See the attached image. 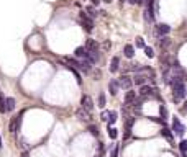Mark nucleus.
Returning <instances> with one entry per match:
<instances>
[{
    "label": "nucleus",
    "instance_id": "f257e3e1",
    "mask_svg": "<svg viewBox=\"0 0 187 157\" xmlns=\"http://www.w3.org/2000/svg\"><path fill=\"white\" fill-rule=\"evenodd\" d=\"M21 116H23V113H20L18 116L12 118L10 126H8V129H10V133H12V134H17L18 131H20V126H21Z\"/></svg>",
    "mask_w": 187,
    "mask_h": 157
},
{
    "label": "nucleus",
    "instance_id": "f03ea898",
    "mask_svg": "<svg viewBox=\"0 0 187 157\" xmlns=\"http://www.w3.org/2000/svg\"><path fill=\"white\" fill-rule=\"evenodd\" d=\"M81 23L85 28V31H92V30H94V21H92V18L89 17V15H85L84 12L81 13Z\"/></svg>",
    "mask_w": 187,
    "mask_h": 157
},
{
    "label": "nucleus",
    "instance_id": "7ed1b4c3",
    "mask_svg": "<svg viewBox=\"0 0 187 157\" xmlns=\"http://www.w3.org/2000/svg\"><path fill=\"white\" fill-rule=\"evenodd\" d=\"M172 131L177 134V136H184V133H186V126L180 123L179 118H174L172 119Z\"/></svg>",
    "mask_w": 187,
    "mask_h": 157
},
{
    "label": "nucleus",
    "instance_id": "20e7f679",
    "mask_svg": "<svg viewBox=\"0 0 187 157\" xmlns=\"http://www.w3.org/2000/svg\"><path fill=\"white\" fill-rule=\"evenodd\" d=\"M118 85H120L122 88H125V90H130L131 85H133V79H131L130 75H122L120 79H118Z\"/></svg>",
    "mask_w": 187,
    "mask_h": 157
},
{
    "label": "nucleus",
    "instance_id": "39448f33",
    "mask_svg": "<svg viewBox=\"0 0 187 157\" xmlns=\"http://www.w3.org/2000/svg\"><path fill=\"white\" fill-rule=\"evenodd\" d=\"M171 31V26L169 25H164V23H161V25H156V30H154V35L156 36H167V33Z\"/></svg>",
    "mask_w": 187,
    "mask_h": 157
},
{
    "label": "nucleus",
    "instance_id": "423d86ee",
    "mask_svg": "<svg viewBox=\"0 0 187 157\" xmlns=\"http://www.w3.org/2000/svg\"><path fill=\"white\" fill-rule=\"evenodd\" d=\"M81 105H82V108L89 110V111L92 113V110H94V100L90 98V95H82V98H81Z\"/></svg>",
    "mask_w": 187,
    "mask_h": 157
},
{
    "label": "nucleus",
    "instance_id": "0eeeda50",
    "mask_svg": "<svg viewBox=\"0 0 187 157\" xmlns=\"http://www.w3.org/2000/svg\"><path fill=\"white\" fill-rule=\"evenodd\" d=\"M136 100V92L133 90H127V95H125V100H123V105L125 106H131Z\"/></svg>",
    "mask_w": 187,
    "mask_h": 157
},
{
    "label": "nucleus",
    "instance_id": "6e6552de",
    "mask_svg": "<svg viewBox=\"0 0 187 157\" xmlns=\"http://www.w3.org/2000/svg\"><path fill=\"white\" fill-rule=\"evenodd\" d=\"M140 95H141V97H149V95H153V97H158V93H156V88L148 87V85H141V88H140Z\"/></svg>",
    "mask_w": 187,
    "mask_h": 157
},
{
    "label": "nucleus",
    "instance_id": "1a4fd4ad",
    "mask_svg": "<svg viewBox=\"0 0 187 157\" xmlns=\"http://www.w3.org/2000/svg\"><path fill=\"white\" fill-rule=\"evenodd\" d=\"M76 116H77V118L81 119V121H89V119H90V111L81 106V108H79L77 111H76Z\"/></svg>",
    "mask_w": 187,
    "mask_h": 157
},
{
    "label": "nucleus",
    "instance_id": "9d476101",
    "mask_svg": "<svg viewBox=\"0 0 187 157\" xmlns=\"http://www.w3.org/2000/svg\"><path fill=\"white\" fill-rule=\"evenodd\" d=\"M74 54H76V57H77V59H87L89 51L85 49V46H79V48H76Z\"/></svg>",
    "mask_w": 187,
    "mask_h": 157
},
{
    "label": "nucleus",
    "instance_id": "9b49d317",
    "mask_svg": "<svg viewBox=\"0 0 187 157\" xmlns=\"http://www.w3.org/2000/svg\"><path fill=\"white\" fill-rule=\"evenodd\" d=\"M85 49H87L89 52H99V44H97L95 39H87V43H85Z\"/></svg>",
    "mask_w": 187,
    "mask_h": 157
},
{
    "label": "nucleus",
    "instance_id": "f8f14e48",
    "mask_svg": "<svg viewBox=\"0 0 187 157\" xmlns=\"http://www.w3.org/2000/svg\"><path fill=\"white\" fill-rule=\"evenodd\" d=\"M118 88H120V85H118V80L116 79H112V80L108 82V90L112 95H116L118 93Z\"/></svg>",
    "mask_w": 187,
    "mask_h": 157
},
{
    "label": "nucleus",
    "instance_id": "ddd939ff",
    "mask_svg": "<svg viewBox=\"0 0 187 157\" xmlns=\"http://www.w3.org/2000/svg\"><path fill=\"white\" fill-rule=\"evenodd\" d=\"M145 82H146V75L141 74V72H138L136 75L133 77V84L135 85H140V87H141V85H145Z\"/></svg>",
    "mask_w": 187,
    "mask_h": 157
},
{
    "label": "nucleus",
    "instance_id": "4468645a",
    "mask_svg": "<svg viewBox=\"0 0 187 157\" xmlns=\"http://www.w3.org/2000/svg\"><path fill=\"white\" fill-rule=\"evenodd\" d=\"M118 67H120V57L118 56L112 57V62H110V72H116Z\"/></svg>",
    "mask_w": 187,
    "mask_h": 157
},
{
    "label": "nucleus",
    "instance_id": "2eb2a0df",
    "mask_svg": "<svg viewBox=\"0 0 187 157\" xmlns=\"http://www.w3.org/2000/svg\"><path fill=\"white\" fill-rule=\"evenodd\" d=\"M123 54L128 57V59H131V57L135 56V48H133L131 44H127V46L123 48Z\"/></svg>",
    "mask_w": 187,
    "mask_h": 157
},
{
    "label": "nucleus",
    "instance_id": "dca6fc26",
    "mask_svg": "<svg viewBox=\"0 0 187 157\" xmlns=\"http://www.w3.org/2000/svg\"><path fill=\"white\" fill-rule=\"evenodd\" d=\"M0 113H7V98L4 93H0Z\"/></svg>",
    "mask_w": 187,
    "mask_h": 157
},
{
    "label": "nucleus",
    "instance_id": "f3484780",
    "mask_svg": "<svg viewBox=\"0 0 187 157\" xmlns=\"http://www.w3.org/2000/svg\"><path fill=\"white\" fill-rule=\"evenodd\" d=\"M161 134L164 137H166L167 141H171V143H172V139H174V136H172V131H171L169 128H162V131H161Z\"/></svg>",
    "mask_w": 187,
    "mask_h": 157
},
{
    "label": "nucleus",
    "instance_id": "a211bd4d",
    "mask_svg": "<svg viewBox=\"0 0 187 157\" xmlns=\"http://www.w3.org/2000/svg\"><path fill=\"white\" fill-rule=\"evenodd\" d=\"M13 110H15V98L8 97L7 98V111H13Z\"/></svg>",
    "mask_w": 187,
    "mask_h": 157
},
{
    "label": "nucleus",
    "instance_id": "6ab92c4d",
    "mask_svg": "<svg viewBox=\"0 0 187 157\" xmlns=\"http://www.w3.org/2000/svg\"><path fill=\"white\" fill-rule=\"evenodd\" d=\"M169 44H171V39L167 38V36H161V39H159V46H161V48H167Z\"/></svg>",
    "mask_w": 187,
    "mask_h": 157
},
{
    "label": "nucleus",
    "instance_id": "aec40b11",
    "mask_svg": "<svg viewBox=\"0 0 187 157\" xmlns=\"http://www.w3.org/2000/svg\"><path fill=\"white\" fill-rule=\"evenodd\" d=\"M141 105H143V100H135V103H133L135 113H141Z\"/></svg>",
    "mask_w": 187,
    "mask_h": 157
},
{
    "label": "nucleus",
    "instance_id": "412c9836",
    "mask_svg": "<svg viewBox=\"0 0 187 157\" xmlns=\"http://www.w3.org/2000/svg\"><path fill=\"white\" fill-rule=\"evenodd\" d=\"M108 136H110V139H116V136H118V129L108 126Z\"/></svg>",
    "mask_w": 187,
    "mask_h": 157
},
{
    "label": "nucleus",
    "instance_id": "4be33fe9",
    "mask_svg": "<svg viewBox=\"0 0 187 157\" xmlns=\"http://www.w3.org/2000/svg\"><path fill=\"white\" fill-rule=\"evenodd\" d=\"M159 113H161V118L162 119H167V108L164 106V105H161V106H159Z\"/></svg>",
    "mask_w": 187,
    "mask_h": 157
},
{
    "label": "nucleus",
    "instance_id": "5701e85b",
    "mask_svg": "<svg viewBox=\"0 0 187 157\" xmlns=\"http://www.w3.org/2000/svg\"><path fill=\"white\" fill-rule=\"evenodd\" d=\"M116 121V111H110V116H108V126L115 124Z\"/></svg>",
    "mask_w": 187,
    "mask_h": 157
},
{
    "label": "nucleus",
    "instance_id": "b1692460",
    "mask_svg": "<svg viewBox=\"0 0 187 157\" xmlns=\"http://www.w3.org/2000/svg\"><path fill=\"white\" fill-rule=\"evenodd\" d=\"M179 149H180V152H182V154H186V152H187V139H182V141H180Z\"/></svg>",
    "mask_w": 187,
    "mask_h": 157
},
{
    "label": "nucleus",
    "instance_id": "393cba45",
    "mask_svg": "<svg viewBox=\"0 0 187 157\" xmlns=\"http://www.w3.org/2000/svg\"><path fill=\"white\" fill-rule=\"evenodd\" d=\"M99 106L100 108L105 106V93H99Z\"/></svg>",
    "mask_w": 187,
    "mask_h": 157
},
{
    "label": "nucleus",
    "instance_id": "a878e982",
    "mask_svg": "<svg viewBox=\"0 0 187 157\" xmlns=\"http://www.w3.org/2000/svg\"><path fill=\"white\" fill-rule=\"evenodd\" d=\"M85 12H87V13H89V17H90V18H94V17H95V8H94V7H87V8H85Z\"/></svg>",
    "mask_w": 187,
    "mask_h": 157
},
{
    "label": "nucleus",
    "instance_id": "bb28decb",
    "mask_svg": "<svg viewBox=\"0 0 187 157\" xmlns=\"http://www.w3.org/2000/svg\"><path fill=\"white\" fill-rule=\"evenodd\" d=\"M89 131H90L92 136H99V129H97V126H89Z\"/></svg>",
    "mask_w": 187,
    "mask_h": 157
},
{
    "label": "nucleus",
    "instance_id": "cd10ccee",
    "mask_svg": "<svg viewBox=\"0 0 187 157\" xmlns=\"http://www.w3.org/2000/svg\"><path fill=\"white\" fill-rule=\"evenodd\" d=\"M145 54L149 57V59H151V57H154V51H153L151 48H146V46H145Z\"/></svg>",
    "mask_w": 187,
    "mask_h": 157
},
{
    "label": "nucleus",
    "instance_id": "c85d7f7f",
    "mask_svg": "<svg viewBox=\"0 0 187 157\" xmlns=\"http://www.w3.org/2000/svg\"><path fill=\"white\" fill-rule=\"evenodd\" d=\"M136 48L145 49V39H143V38H136Z\"/></svg>",
    "mask_w": 187,
    "mask_h": 157
},
{
    "label": "nucleus",
    "instance_id": "c756f323",
    "mask_svg": "<svg viewBox=\"0 0 187 157\" xmlns=\"http://www.w3.org/2000/svg\"><path fill=\"white\" fill-rule=\"evenodd\" d=\"M135 119H136V118H128V119H127V129H131V128H133Z\"/></svg>",
    "mask_w": 187,
    "mask_h": 157
},
{
    "label": "nucleus",
    "instance_id": "7c9ffc66",
    "mask_svg": "<svg viewBox=\"0 0 187 157\" xmlns=\"http://www.w3.org/2000/svg\"><path fill=\"white\" fill-rule=\"evenodd\" d=\"M108 116H110V111H102V115H100V118H102L103 121H108Z\"/></svg>",
    "mask_w": 187,
    "mask_h": 157
},
{
    "label": "nucleus",
    "instance_id": "2f4dec72",
    "mask_svg": "<svg viewBox=\"0 0 187 157\" xmlns=\"http://www.w3.org/2000/svg\"><path fill=\"white\" fill-rule=\"evenodd\" d=\"M112 157H118V147H115V149H113V152H112Z\"/></svg>",
    "mask_w": 187,
    "mask_h": 157
},
{
    "label": "nucleus",
    "instance_id": "473e14b6",
    "mask_svg": "<svg viewBox=\"0 0 187 157\" xmlns=\"http://www.w3.org/2000/svg\"><path fill=\"white\" fill-rule=\"evenodd\" d=\"M20 157H30V154L26 152V150H23V152H21V156Z\"/></svg>",
    "mask_w": 187,
    "mask_h": 157
},
{
    "label": "nucleus",
    "instance_id": "72a5a7b5",
    "mask_svg": "<svg viewBox=\"0 0 187 157\" xmlns=\"http://www.w3.org/2000/svg\"><path fill=\"white\" fill-rule=\"evenodd\" d=\"M90 2H92V5H99L100 4V0H90Z\"/></svg>",
    "mask_w": 187,
    "mask_h": 157
},
{
    "label": "nucleus",
    "instance_id": "f704fd0d",
    "mask_svg": "<svg viewBox=\"0 0 187 157\" xmlns=\"http://www.w3.org/2000/svg\"><path fill=\"white\" fill-rule=\"evenodd\" d=\"M128 2H130L131 5H136V2H138V0H128Z\"/></svg>",
    "mask_w": 187,
    "mask_h": 157
},
{
    "label": "nucleus",
    "instance_id": "c9c22d12",
    "mask_svg": "<svg viewBox=\"0 0 187 157\" xmlns=\"http://www.w3.org/2000/svg\"><path fill=\"white\" fill-rule=\"evenodd\" d=\"M0 147H2V137H0Z\"/></svg>",
    "mask_w": 187,
    "mask_h": 157
},
{
    "label": "nucleus",
    "instance_id": "e433bc0d",
    "mask_svg": "<svg viewBox=\"0 0 187 157\" xmlns=\"http://www.w3.org/2000/svg\"><path fill=\"white\" fill-rule=\"evenodd\" d=\"M95 157H102V154H99V156H95Z\"/></svg>",
    "mask_w": 187,
    "mask_h": 157
},
{
    "label": "nucleus",
    "instance_id": "4c0bfd02",
    "mask_svg": "<svg viewBox=\"0 0 187 157\" xmlns=\"http://www.w3.org/2000/svg\"><path fill=\"white\" fill-rule=\"evenodd\" d=\"M120 2H122V4H123V2H127V0H120Z\"/></svg>",
    "mask_w": 187,
    "mask_h": 157
},
{
    "label": "nucleus",
    "instance_id": "58836bf2",
    "mask_svg": "<svg viewBox=\"0 0 187 157\" xmlns=\"http://www.w3.org/2000/svg\"><path fill=\"white\" fill-rule=\"evenodd\" d=\"M105 2H110V0H105Z\"/></svg>",
    "mask_w": 187,
    "mask_h": 157
}]
</instances>
